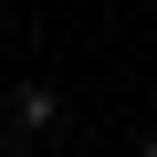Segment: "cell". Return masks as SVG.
<instances>
[{"label":"cell","instance_id":"6da1fadb","mask_svg":"<svg viewBox=\"0 0 157 157\" xmlns=\"http://www.w3.org/2000/svg\"><path fill=\"white\" fill-rule=\"evenodd\" d=\"M11 126H21V136L52 126V94H42V84H11Z\"/></svg>","mask_w":157,"mask_h":157},{"label":"cell","instance_id":"7a4b0ae2","mask_svg":"<svg viewBox=\"0 0 157 157\" xmlns=\"http://www.w3.org/2000/svg\"><path fill=\"white\" fill-rule=\"evenodd\" d=\"M0 126H11V94H0Z\"/></svg>","mask_w":157,"mask_h":157},{"label":"cell","instance_id":"3957f363","mask_svg":"<svg viewBox=\"0 0 157 157\" xmlns=\"http://www.w3.org/2000/svg\"><path fill=\"white\" fill-rule=\"evenodd\" d=\"M136 157H157V136H147V147H136Z\"/></svg>","mask_w":157,"mask_h":157},{"label":"cell","instance_id":"277c9868","mask_svg":"<svg viewBox=\"0 0 157 157\" xmlns=\"http://www.w3.org/2000/svg\"><path fill=\"white\" fill-rule=\"evenodd\" d=\"M0 157H21V147H0Z\"/></svg>","mask_w":157,"mask_h":157}]
</instances>
